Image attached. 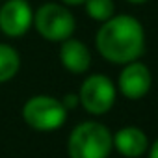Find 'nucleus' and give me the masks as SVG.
Masks as SVG:
<instances>
[{
    "mask_svg": "<svg viewBox=\"0 0 158 158\" xmlns=\"http://www.w3.org/2000/svg\"><path fill=\"white\" fill-rule=\"evenodd\" d=\"M95 47L106 61L125 65L145 52V30L132 15H114L101 23Z\"/></svg>",
    "mask_w": 158,
    "mask_h": 158,
    "instance_id": "nucleus-1",
    "label": "nucleus"
},
{
    "mask_svg": "<svg viewBox=\"0 0 158 158\" xmlns=\"http://www.w3.org/2000/svg\"><path fill=\"white\" fill-rule=\"evenodd\" d=\"M114 149V134L99 121L76 125L67 139L69 158H108Z\"/></svg>",
    "mask_w": 158,
    "mask_h": 158,
    "instance_id": "nucleus-2",
    "label": "nucleus"
},
{
    "mask_svg": "<svg viewBox=\"0 0 158 158\" xmlns=\"http://www.w3.org/2000/svg\"><path fill=\"white\" fill-rule=\"evenodd\" d=\"M34 26L37 34L52 43H61L73 37L76 28V21L65 4L47 2L34 11Z\"/></svg>",
    "mask_w": 158,
    "mask_h": 158,
    "instance_id": "nucleus-3",
    "label": "nucleus"
},
{
    "mask_svg": "<svg viewBox=\"0 0 158 158\" xmlns=\"http://www.w3.org/2000/svg\"><path fill=\"white\" fill-rule=\"evenodd\" d=\"M23 119L28 127L39 132L58 130L67 119V108L61 99L50 95H34L23 106Z\"/></svg>",
    "mask_w": 158,
    "mask_h": 158,
    "instance_id": "nucleus-4",
    "label": "nucleus"
},
{
    "mask_svg": "<svg viewBox=\"0 0 158 158\" xmlns=\"http://www.w3.org/2000/svg\"><path fill=\"white\" fill-rule=\"evenodd\" d=\"M115 97L117 89L114 82L101 73L89 74L78 91V102L91 115H104L106 112H110L115 104Z\"/></svg>",
    "mask_w": 158,
    "mask_h": 158,
    "instance_id": "nucleus-5",
    "label": "nucleus"
},
{
    "mask_svg": "<svg viewBox=\"0 0 158 158\" xmlns=\"http://www.w3.org/2000/svg\"><path fill=\"white\" fill-rule=\"evenodd\" d=\"M151 84H152V74H151L149 67L138 60L125 63L119 73V78H117V88H119L121 95L130 101L143 99L149 93Z\"/></svg>",
    "mask_w": 158,
    "mask_h": 158,
    "instance_id": "nucleus-6",
    "label": "nucleus"
},
{
    "mask_svg": "<svg viewBox=\"0 0 158 158\" xmlns=\"http://www.w3.org/2000/svg\"><path fill=\"white\" fill-rule=\"evenodd\" d=\"M34 24V10L28 0H8L0 8V30L8 37H23Z\"/></svg>",
    "mask_w": 158,
    "mask_h": 158,
    "instance_id": "nucleus-7",
    "label": "nucleus"
},
{
    "mask_svg": "<svg viewBox=\"0 0 158 158\" xmlns=\"http://www.w3.org/2000/svg\"><path fill=\"white\" fill-rule=\"evenodd\" d=\"M60 61L73 74H84L91 65V52L80 39H65L60 47Z\"/></svg>",
    "mask_w": 158,
    "mask_h": 158,
    "instance_id": "nucleus-8",
    "label": "nucleus"
},
{
    "mask_svg": "<svg viewBox=\"0 0 158 158\" xmlns=\"http://www.w3.org/2000/svg\"><path fill=\"white\" fill-rule=\"evenodd\" d=\"M114 149L125 158H139L149 149V138L138 127H123L114 134Z\"/></svg>",
    "mask_w": 158,
    "mask_h": 158,
    "instance_id": "nucleus-9",
    "label": "nucleus"
},
{
    "mask_svg": "<svg viewBox=\"0 0 158 158\" xmlns=\"http://www.w3.org/2000/svg\"><path fill=\"white\" fill-rule=\"evenodd\" d=\"M21 69L19 52L6 43H0V84L10 82Z\"/></svg>",
    "mask_w": 158,
    "mask_h": 158,
    "instance_id": "nucleus-10",
    "label": "nucleus"
},
{
    "mask_svg": "<svg viewBox=\"0 0 158 158\" xmlns=\"http://www.w3.org/2000/svg\"><path fill=\"white\" fill-rule=\"evenodd\" d=\"M82 6L86 8V13L89 15V19H93L97 23H104L115 15L114 0H86Z\"/></svg>",
    "mask_w": 158,
    "mask_h": 158,
    "instance_id": "nucleus-11",
    "label": "nucleus"
},
{
    "mask_svg": "<svg viewBox=\"0 0 158 158\" xmlns=\"http://www.w3.org/2000/svg\"><path fill=\"white\" fill-rule=\"evenodd\" d=\"M61 102H63V106H65L67 110L74 108V106L78 104V93H67V95L61 99Z\"/></svg>",
    "mask_w": 158,
    "mask_h": 158,
    "instance_id": "nucleus-12",
    "label": "nucleus"
},
{
    "mask_svg": "<svg viewBox=\"0 0 158 158\" xmlns=\"http://www.w3.org/2000/svg\"><path fill=\"white\" fill-rule=\"evenodd\" d=\"M147 152H149V158H158V138H156V139L149 145Z\"/></svg>",
    "mask_w": 158,
    "mask_h": 158,
    "instance_id": "nucleus-13",
    "label": "nucleus"
},
{
    "mask_svg": "<svg viewBox=\"0 0 158 158\" xmlns=\"http://www.w3.org/2000/svg\"><path fill=\"white\" fill-rule=\"evenodd\" d=\"M86 0H61V4L65 6H82Z\"/></svg>",
    "mask_w": 158,
    "mask_h": 158,
    "instance_id": "nucleus-14",
    "label": "nucleus"
},
{
    "mask_svg": "<svg viewBox=\"0 0 158 158\" xmlns=\"http://www.w3.org/2000/svg\"><path fill=\"white\" fill-rule=\"evenodd\" d=\"M127 2H128V4H138V6H139V4H145V2H149V0H127Z\"/></svg>",
    "mask_w": 158,
    "mask_h": 158,
    "instance_id": "nucleus-15",
    "label": "nucleus"
}]
</instances>
